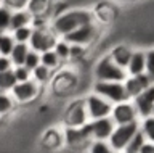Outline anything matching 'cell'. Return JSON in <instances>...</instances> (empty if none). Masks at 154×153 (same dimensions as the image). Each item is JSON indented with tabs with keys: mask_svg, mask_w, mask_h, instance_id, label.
I'll return each instance as SVG.
<instances>
[{
	"mask_svg": "<svg viewBox=\"0 0 154 153\" xmlns=\"http://www.w3.org/2000/svg\"><path fill=\"white\" fill-rule=\"evenodd\" d=\"M29 52V45L24 44V42H14L11 52H10V60H11L13 66L16 65H23L24 63V58H26V53Z\"/></svg>",
	"mask_w": 154,
	"mask_h": 153,
	"instance_id": "23",
	"label": "cell"
},
{
	"mask_svg": "<svg viewBox=\"0 0 154 153\" xmlns=\"http://www.w3.org/2000/svg\"><path fill=\"white\" fill-rule=\"evenodd\" d=\"M63 123H64V126H69V127H82L88 123V114H87V110H85L84 98L74 100L64 108Z\"/></svg>",
	"mask_w": 154,
	"mask_h": 153,
	"instance_id": "9",
	"label": "cell"
},
{
	"mask_svg": "<svg viewBox=\"0 0 154 153\" xmlns=\"http://www.w3.org/2000/svg\"><path fill=\"white\" fill-rule=\"evenodd\" d=\"M55 2L53 0H29L26 10L32 15V18H43L48 20L53 13Z\"/></svg>",
	"mask_w": 154,
	"mask_h": 153,
	"instance_id": "16",
	"label": "cell"
},
{
	"mask_svg": "<svg viewBox=\"0 0 154 153\" xmlns=\"http://www.w3.org/2000/svg\"><path fill=\"white\" fill-rule=\"evenodd\" d=\"M42 87L43 85H40L32 78L26 81H18L10 90V95L13 97L16 105H26L38 98V95L42 94Z\"/></svg>",
	"mask_w": 154,
	"mask_h": 153,
	"instance_id": "4",
	"label": "cell"
},
{
	"mask_svg": "<svg viewBox=\"0 0 154 153\" xmlns=\"http://www.w3.org/2000/svg\"><path fill=\"white\" fill-rule=\"evenodd\" d=\"M32 15L29 13L26 8L24 10H14L11 13V21H10V31L16 29L21 26H32Z\"/></svg>",
	"mask_w": 154,
	"mask_h": 153,
	"instance_id": "21",
	"label": "cell"
},
{
	"mask_svg": "<svg viewBox=\"0 0 154 153\" xmlns=\"http://www.w3.org/2000/svg\"><path fill=\"white\" fill-rule=\"evenodd\" d=\"M11 13L7 5L0 2V32H10V21H11Z\"/></svg>",
	"mask_w": 154,
	"mask_h": 153,
	"instance_id": "29",
	"label": "cell"
},
{
	"mask_svg": "<svg viewBox=\"0 0 154 153\" xmlns=\"http://www.w3.org/2000/svg\"><path fill=\"white\" fill-rule=\"evenodd\" d=\"M124 2H137V0H124Z\"/></svg>",
	"mask_w": 154,
	"mask_h": 153,
	"instance_id": "41",
	"label": "cell"
},
{
	"mask_svg": "<svg viewBox=\"0 0 154 153\" xmlns=\"http://www.w3.org/2000/svg\"><path fill=\"white\" fill-rule=\"evenodd\" d=\"M90 21H93V15H91L90 8L72 7V8H67V10L61 11V13L53 15L48 26H50V29L58 37H64L71 31H74L79 26L85 24V23H90Z\"/></svg>",
	"mask_w": 154,
	"mask_h": 153,
	"instance_id": "1",
	"label": "cell"
},
{
	"mask_svg": "<svg viewBox=\"0 0 154 153\" xmlns=\"http://www.w3.org/2000/svg\"><path fill=\"white\" fill-rule=\"evenodd\" d=\"M85 50H87V47H84V45L69 44V60H74V61L80 60L85 55Z\"/></svg>",
	"mask_w": 154,
	"mask_h": 153,
	"instance_id": "35",
	"label": "cell"
},
{
	"mask_svg": "<svg viewBox=\"0 0 154 153\" xmlns=\"http://www.w3.org/2000/svg\"><path fill=\"white\" fill-rule=\"evenodd\" d=\"M98 34H100V24H96L95 21H90V23H85V24L79 26L77 29L71 31L63 39L67 40L69 44H79L84 47H90V44H93L96 40Z\"/></svg>",
	"mask_w": 154,
	"mask_h": 153,
	"instance_id": "7",
	"label": "cell"
},
{
	"mask_svg": "<svg viewBox=\"0 0 154 153\" xmlns=\"http://www.w3.org/2000/svg\"><path fill=\"white\" fill-rule=\"evenodd\" d=\"M144 68H146V50H133L127 66H125L127 76L141 74L144 73Z\"/></svg>",
	"mask_w": 154,
	"mask_h": 153,
	"instance_id": "18",
	"label": "cell"
},
{
	"mask_svg": "<svg viewBox=\"0 0 154 153\" xmlns=\"http://www.w3.org/2000/svg\"><path fill=\"white\" fill-rule=\"evenodd\" d=\"M91 15H93V21L96 24H106V23H111L116 16V11H114V7L111 3H106V2H100L96 3V7L91 10Z\"/></svg>",
	"mask_w": 154,
	"mask_h": 153,
	"instance_id": "19",
	"label": "cell"
},
{
	"mask_svg": "<svg viewBox=\"0 0 154 153\" xmlns=\"http://www.w3.org/2000/svg\"><path fill=\"white\" fill-rule=\"evenodd\" d=\"M144 73L154 79V50L152 49L146 50V68H144Z\"/></svg>",
	"mask_w": 154,
	"mask_h": 153,
	"instance_id": "36",
	"label": "cell"
},
{
	"mask_svg": "<svg viewBox=\"0 0 154 153\" xmlns=\"http://www.w3.org/2000/svg\"><path fill=\"white\" fill-rule=\"evenodd\" d=\"M40 145L47 150H58L64 145V139H63V129L50 127L43 132L40 137Z\"/></svg>",
	"mask_w": 154,
	"mask_h": 153,
	"instance_id": "17",
	"label": "cell"
},
{
	"mask_svg": "<svg viewBox=\"0 0 154 153\" xmlns=\"http://www.w3.org/2000/svg\"><path fill=\"white\" fill-rule=\"evenodd\" d=\"M40 63L43 66H47V68H50L51 71H56L63 61L60 60V56L53 52V49H50V50L40 52Z\"/></svg>",
	"mask_w": 154,
	"mask_h": 153,
	"instance_id": "24",
	"label": "cell"
},
{
	"mask_svg": "<svg viewBox=\"0 0 154 153\" xmlns=\"http://www.w3.org/2000/svg\"><path fill=\"white\" fill-rule=\"evenodd\" d=\"M13 68V63L8 55H0V71H8Z\"/></svg>",
	"mask_w": 154,
	"mask_h": 153,
	"instance_id": "38",
	"label": "cell"
},
{
	"mask_svg": "<svg viewBox=\"0 0 154 153\" xmlns=\"http://www.w3.org/2000/svg\"><path fill=\"white\" fill-rule=\"evenodd\" d=\"M53 2H55V3H60V2H63V0H53Z\"/></svg>",
	"mask_w": 154,
	"mask_h": 153,
	"instance_id": "40",
	"label": "cell"
},
{
	"mask_svg": "<svg viewBox=\"0 0 154 153\" xmlns=\"http://www.w3.org/2000/svg\"><path fill=\"white\" fill-rule=\"evenodd\" d=\"M53 73H55V71H51L50 68H47V66H43L42 63H38L35 68L31 69V78L34 81H37L40 85H45V84L50 82Z\"/></svg>",
	"mask_w": 154,
	"mask_h": 153,
	"instance_id": "22",
	"label": "cell"
},
{
	"mask_svg": "<svg viewBox=\"0 0 154 153\" xmlns=\"http://www.w3.org/2000/svg\"><path fill=\"white\" fill-rule=\"evenodd\" d=\"M138 131V121L125 123V124H116L112 132L108 139V143L112 151H124L125 145L133 137V134Z\"/></svg>",
	"mask_w": 154,
	"mask_h": 153,
	"instance_id": "6",
	"label": "cell"
},
{
	"mask_svg": "<svg viewBox=\"0 0 154 153\" xmlns=\"http://www.w3.org/2000/svg\"><path fill=\"white\" fill-rule=\"evenodd\" d=\"M130 100H132L133 107H135V110H137L138 119L154 114V84L149 85L148 89L141 90V92L137 94Z\"/></svg>",
	"mask_w": 154,
	"mask_h": 153,
	"instance_id": "13",
	"label": "cell"
},
{
	"mask_svg": "<svg viewBox=\"0 0 154 153\" xmlns=\"http://www.w3.org/2000/svg\"><path fill=\"white\" fill-rule=\"evenodd\" d=\"M10 32H11L14 42H24V44H27L29 37H31V32H32V26H21V27H16V29H13Z\"/></svg>",
	"mask_w": 154,
	"mask_h": 153,
	"instance_id": "31",
	"label": "cell"
},
{
	"mask_svg": "<svg viewBox=\"0 0 154 153\" xmlns=\"http://www.w3.org/2000/svg\"><path fill=\"white\" fill-rule=\"evenodd\" d=\"M40 63V53L35 50H32V49H29V52L26 53V58H24V66H26L27 69H32V68H35V66Z\"/></svg>",
	"mask_w": 154,
	"mask_h": 153,
	"instance_id": "33",
	"label": "cell"
},
{
	"mask_svg": "<svg viewBox=\"0 0 154 153\" xmlns=\"http://www.w3.org/2000/svg\"><path fill=\"white\" fill-rule=\"evenodd\" d=\"M138 153H154V142L152 140H144L143 145L140 147Z\"/></svg>",
	"mask_w": 154,
	"mask_h": 153,
	"instance_id": "39",
	"label": "cell"
},
{
	"mask_svg": "<svg viewBox=\"0 0 154 153\" xmlns=\"http://www.w3.org/2000/svg\"><path fill=\"white\" fill-rule=\"evenodd\" d=\"M127 78V71L122 66L116 65L109 55H104L98 60L93 68L95 81H124Z\"/></svg>",
	"mask_w": 154,
	"mask_h": 153,
	"instance_id": "2",
	"label": "cell"
},
{
	"mask_svg": "<svg viewBox=\"0 0 154 153\" xmlns=\"http://www.w3.org/2000/svg\"><path fill=\"white\" fill-rule=\"evenodd\" d=\"M144 140H146V137H144L143 134H141V131L138 129V131L133 134V137L128 140V143L125 145L124 151H125V153H138V151H140V147L143 145Z\"/></svg>",
	"mask_w": 154,
	"mask_h": 153,
	"instance_id": "26",
	"label": "cell"
},
{
	"mask_svg": "<svg viewBox=\"0 0 154 153\" xmlns=\"http://www.w3.org/2000/svg\"><path fill=\"white\" fill-rule=\"evenodd\" d=\"M152 84H154V79L146 73H141V74H137V76H127V78L124 79V87L127 90L128 98H133L137 94H140L144 89H148L149 85H152Z\"/></svg>",
	"mask_w": 154,
	"mask_h": 153,
	"instance_id": "15",
	"label": "cell"
},
{
	"mask_svg": "<svg viewBox=\"0 0 154 153\" xmlns=\"http://www.w3.org/2000/svg\"><path fill=\"white\" fill-rule=\"evenodd\" d=\"M132 52H133V49L128 47L127 44H119V45H114L108 55L111 56V60H112L116 65L125 68L128 63V60H130V56H132Z\"/></svg>",
	"mask_w": 154,
	"mask_h": 153,
	"instance_id": "20",
	"label": "cell"
},
{
	"mask_svg": "<svg viewBox=\"0 0 154 153\" xmlns=\"http://www.w3.org/2000/svg\"><path fill=\"white\" fill-rule=\"evenodd\" d=\"M87 150L91 151V153H111L112 151L108 140H90Z\"/></svg>",
	"mask_w": 154,
	"mask_h": 153,
	"instance_id": "32",
	"label": "cell"
},
{
	"mask_svg": "<svg viewBox=\"0 0 154 153\" xmlns=\"http://www.w3.org/2000/svg\"><path fill=\"white\" fill-rule=\"evenodd\" d=\"M111 118L116 124H125V123H132V121H138V114L137 110H135L132 100H122V102H117L112 105L111 108Z\"/></svg>",
	"mask_w": 154,
	"mask_h": 153,
	"instance_id": "14",
	"label": "cell"
},
{
	"mask_svg": "<svg viewBox=\"0 0 154 153\" xmlns=\"http://www.w3.org/2000/svg\"><path fill=\"white\" fill-rule=\"evenodd\" d=\"M29 0H2L3 5H7L10 10H24Z\"/></svg>",
	"mask_w": 154,
	"mask_h": 153,
	"instance_id": "37",
	"label": "cell"
},
{
	"mask_svg": "<svg viewBox=\"0 0 154 153\" xmlns=\"http://www.w3.org/2000/svg\"><path fill=\"white\" fill-rule=\"evenodd\" d=\"M0 118H2V116H0Z\"/></svg>",
	"mask_w": 154,
	"mask_h": 153,
	"instance_id": "43",
	"label": "cell"
},
{
	"mask_svg": "<svg viewBox=\"0 0 154 153\" xmlns=\"http://www.w3.org/2000/svg\"><path fill=\"white\" fill-rule=\"evenodd\" d=\"M63 139H64V145L74 150H80V148H87L90 143V135L85 126L82 127H69L64 126L63 129Z\"/></svg>",
	"mask_w": 154,
	"mask_h": 153,
	"instance_id": "12",
	"label": "cell"
},
{
	"mask_svg": "<svg viewBox=\"0 0 154 153\" xmlns=\"http://www.w3.org/2000/svg\"><path fill=\"white\" fill-rule=\"evenodd\" d=\"M13 74H14V79L18 81H26V79H31V69H27L24 65H16L11 68Z\"/></svg>",
	"mask_w": 154,
	"mask_h": 153,
	"instance_id": "34",
	"label": "cell"
},
{
	"mask_svg": "<svg viewBox=\"0 0 154 153\" xmlns=\"http://www.w3.org/2000/svg\"><path fill=\"white\" fill-rule=\"evenodd\" d=\"M114 126H116V123L112 121L111 116L90 119V121L85 124L91 140H108L111 132H112V129H114Z\"/></svg>",
	"mask_w": 154,
	"mask_h": 153,
	"instance_id": "11",
	"label": "cell"
},
{
	"mask_svg": "<svg viewBox=\"0 0 154 153\" xmlns=\"http://www.w3.org/2000/svg\"><path fill=\"white\" fill-rule=\"evenodd\" d=\"M0 2H2V0H0Z\"/></svg>",
	"mask_w": 154,
	"mask_h": 153,
	"instance_id": "42",
	"label": "cell"
},
{
	"mask_svg": "<svg viewBox=\"0 0 154 153\" xmlns=\"http://www.w3.org/2000/svg\"><path fill=\"white\" fill-rule=\"evenodd\" d=\"M91 92L101 95L112 105L128 98L127 90L124 87V81H95Z\"/></svg>",
	"mask_w": 154,
	"mask_h": 153,
	"instance_id": "3",
	"label": "cell"
},
{
	"mask_svg": "<svg viewBox=\"0 0 154 153\" xmlns=\"http://www.w3.org/2000/svg\"><path fill=\"white\" fill-rule=\"evenodd\" d=\"M14 84H16V79L11 69L0 71V92H10Z\"/></svg>",
	"mask_w": 154,
	"mask_h": 153,
	"instance_id": "28",
	"label": "cell"
},
{
	"mask_svg": "<svg viewBox=\"0 0 154 153\" xmlns=\"http://www.w3.org/2000/svg\"><path fill=\"white\" fill-rule=\"evenodd\" d=\"M79 78L75 73H72L71 69H61L55 74L53 73L50 79V87L56 95H67L71 92H74V89L77 87Z\"/></svg>",
	"mask_w": 154,
	"mask_h": 153,
	"instance_id": "8",
	"label": "cell"
},
{
	"mask_svg": "<svg viewBox=\"0 0 154 153\" xmlns=\"http://www.w3.org/2000/svg\"><path fill=\"white\" fill-rule=\"evenodd\" d=\"M13 45H14V39L11 32H2V36H0V55H10Z\"/></svg>",
	"mask_w": 154,
	"mask_h": 153,
	"instance_id": "30",
	"label": "cell"
},
{
	"mask_svg": "<svg viewBox=\"0 0 154 153\" xmlns=\"http://www.w3.org/2000/svg\"><path fill=\"white\" fill-rule=\"evenodd\" d=\"M53 52L60 56L61 61H69V42L64 40L63 37H58L55 45H53Z\"/></svg>",
	"mask_w": 154,
	"mask_h": 153,
	"instance_id": "27",
	"label": "cell"
},
{
	"mask_svg": "<svg viewBox=\"0 0 154 153\" xmlns=\"http://www.w3.org/2000/svg\"><path fill=\"white\" fill-rule=\"evenodd\" d=\"M56 39H58V36L50 29V26H47V24L32 26V32H31V37L27 40V45H29V49H32V50L40 53V52L53 49Z\"/></svg>",
	"mask_w": 154,
	"mask_h": 153,
	"instance_id": "5",
	"label": "cell"
},
{
	"mask_svg": "<svg viewBox=\"0 0 154 153\" xmlns=\"http://www.w3.org/2000/svg\"><path fill=\"white\" fill-rule=\"evenodd\" d=\"M84 103H85V110L88 114V121L90 119H98L103 116H109L111 114V108L112 103L108 102L106 98H103L101 95L91 92L87 97H84Z\"/></svg>",
	"mask_w": 154,
	"mask_h": 153,
	"instance_id": "10",
	"label": "cell"
},
{
	"mask_svg": "<svg viewBox=\"0 0 154 153\" xmlns=\"http://www.w3.org/2000/svg\"><path fill=\"white\" fill-rule=\"evenodd\" d=\"M14 107H18V105L13 100L11 95H10V92H0V116L11 113Z\"/></svg>",
	"mask_w": 154,
	"mask_h": 153,
	"instance_id": "25",
	"label": "cell"
}]
</instances>
